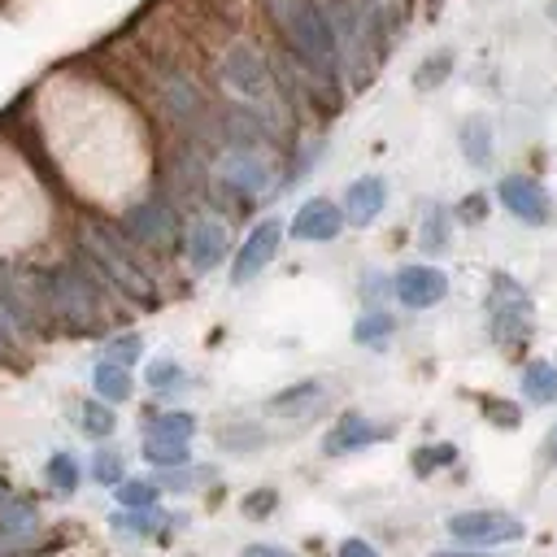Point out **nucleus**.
<instances>
[{
    "instance_id": "obj_1",
    "label": "nucleus",
    "mask_w": 557,
    "mask_h": 557,
    "mask_svg": "<svg viewBox=\"0 0 557 557\" xmlns=\"http://www.w3.org/2000/svg\"><path fill=\"white\" fill-rule=\"evenodd\" d=\"M261 13L313 83H322V87L339 83L335 30H331V17H326L322 0H261Z\"/></svg>"
},
{
    "instance_id": "obj_2",
    "label": "nucleus",
    "mask_w": 557,
    "mask_h": 557,
    "mask_svg": "<svg viewBox=\"0 0 557 557\" xmlns=\"http://www.w3.org/2000/svg\"><path fill=\"white\" fill-rule=\"evenodd\" d=\"M218 83L226 87V96L235 100V109H248L270 135H278L283 126V113H287V100H283V87L274 78V65L270 57L252 44V39H235L222 61H218Z\"/></svg>"
},
{
    "instance_id": "obj_3",
    "label": "nucleus",
    "mask_w": 557,
    "mask_h": 557,
    "mask_svg": "<svg viewBox=\"0 0 557 557\" xmlns=\"http://www.w3.org/2000/svg\"><path fill=\"white\" fill-rule=\"evenodd\" d=\"M35 292L44 322H57L65 331H91L104 313V283L87 270V261H57L35 270Z\"/></svg>"
},
{
    "instance_id": "obj_4",
    "label": "nucleus",
    "mask_w": 557,
    "mask_h": 557,
    "mask_svg": "<svg viewBox=\"0 0 557 557\" xmlns=\"http://www.w3.org/2000/svg\"><path fill=\"white\" fill-rule=\"evenodd\" d=\"M78 261H87V270H91L109 292H117V296H126V300H139V305H152L157 283H152V274H148L139 248H135L122 231H113V226H104V222H87V226L78 231Z\"/></svg>"
},
{
    "instance_id": "obj_5",
    "label": "nucleus",
    "mask_w": 557,
    "mask_h": 557,
    "mask_svg": "<svg viewBox=\"0 0 557 557\" xmlns=\"http://www.w3.org/2000/svg\"><path fill=\"white\" fill-rule=\"evenodd\" d=\"M178 209L165 196H144L122 213V235L139 248V252H165L178 239Z\"/></svg>"
},
{
    "instance_id": "obj_6",
    "label": "nucleus",
    "mask_w": 557,
    "mask_h": 557,
    "mask_svg": "<svg viewBox=\"0 0 557 557\" xmlns=\"http://www.w3.org/2000/svg\"><path fill=\"white\" fill-rule=\"evenodd\" d=\"M218 187H226L239 200H265L274 191V165L261 148H226L218 157Z\"/></svg>"
},
{
    "instance_id": "obj_7",
    "label": "nucleus",
    "mask_w": 557,
    "mask_h": 557,
    "mask_svg": "<svg viewBox=\"0 0 557 557\" xmlns=\"http://www.w3.org/2000/svg\"><path fill=\"white\" fill-rule=\"evenodd\" d=\"M487 322H492V335L500 344H518L531 335V322H535V309H531V296L522 292V283H513L509 274H492V292H487Z\"/></svg>"
},
{
    "instance_id": "obj_8",
    "label": "nucleus",
    "mask_w": 557,
    "mask_h": 557,
    "mask_svg": "<svg viewBox=\"0 0 557 557\" xmlns=\"http://www.w3.org/2000/svg\"><path fill=\"white\" fill-rule=\"evenodd\" d=\"M448 535L470 544V548H492V544H513L527 535V527L505 513V509H466V513H448Z\"/></svg>"
},
{
    "instance_id": "obj_9",
    "label": "nucleus",
    "mask_w": 557,
    "mask_h": 557,
    "mask_svg": "<svg viewBox=\"0 0 557 557\" xmlns=\"http://www.w3.org/2000/svg\"><path fill=\"white\" fill-rule=\"evenodd\" d=\"M183 252H187V265H191L196 274L218 270V265L226 261V252H231V231H226V222H222L218 213L191 218V222H187V235H183Z\"/></svg>"
},
{
    "instance_id": "obj_10",
    "label": "nucleus",
    "mask_w": 557,
    "mask_h": 557,
    "mask_svg": "<svg viewBox=\"0 0 557 557\" xmlns=\"http://www.w3.org/2000/svg\"><path fill=\"white\" fill-rule=\"evenodd\" d=\"M283 231H287V226H283L278 218H261V222L244 235V244H239V252H235V261H231V283H235V287L252 283V278L278 257Z\"/></svg>"
},
{
    "instance_id": "obj_11",
    "label": "nucleus",
    "mask_w": 557,
    "mask_h": 557,
    "mask_svg": "<svg viewBox=\"0 0 557 557\" xmlns=\"http://www.w3.org/2000/svg\"><path fill=\"white\" fill-rule=\"evenodd\" d=\"M392 296L405 305V309H435L444 296H448V274L440 265H426V261H413V265H400L392 274Z\"/></svg>"
},
{
    "instance_id": "obj_12",
    "label": "nucleus",
    "mask_w": 557,
    "mask_h": 557,
    "mask_svg": "<svg viewBox=\"0 0 557 557\" xmlns=\"http://www.w3.org/2000/svg\"><path fill=\"white\" fill-rule=\"evenodd\" d=\"M152 87H157V100H161V109L178 122V126H196L200 117H205V91L178 70V65H165V70H157V78H152Z\"/></svg>"
},
{
    "instance_id": "obj_13",
    "label": "nucleus",
    "mask_w": 557,
    "mask_h": 557,
    "mask_svg": "<svg viewBox=\"0 0 557 557\" xmlns=\"http://www.w3.org/2000/svg\"><path fill=\"white\" fill-rule=\"evenodd\" d=\"M339 231H344V209L326 196H309L287 222V235L300 244H331L339 239Z\"/></svg>"
},
{
    "instance_id": "obj_14",
    "label": "nucleus",
    "mask_w": 557,
    "mask_h": 557,
    "mask_svg": "<svg viewBox=\"0 0 557 557\" xmlns=\"http://www.w3.org/2000/svg\"><path fill=\"white\" fill-rule=\"evenodd\" d=\"M387 435H392L387 422H374V418L348 409V413H339V422L322 435V453H326V457H348V453H361V448H370V444H379V440H387Z\"/></svg>"
},
{
    "instance_id": "obj_15",
    "label": "nucleus",
    "mask_w": 557,
    "mask_h": 557,
    "mask_svg": "<svg viewBox=\"0 0 557 557\" xmlns=\"http://www.w3.org/2000/svg\"><path fill=\"white\" fill-rule=\"evenodd\" d=\"M496 196H500V205H505L518 222H527V226H544V222L553 218L548 191H544L535 178H527V174H505V178L496 183Z\"/></svg>"
},
{
    "instance_id": "obj_16",
    "label": "nucleus",
    "mask_w": 557,
    "mask_h": 557,
    "mask_svg": "<svg viewBox=\"0 0 557 557\" xmlns=\"http://www.w3.org/2000/svg\"><path fill=\"white\" fill-rule=\"evenodd\" d=\"M383 205H387V178H379V174H361V178H352L348 187H344V222H352V226H370L379 213H383Z\"/></svg>"
},
{
    "instance_id": "obj_17",
    "label": "nucleus",
    "mask_w": 557,
    "mask_h": 557,
    "mask_svg": "<svg viewBox=\"0 0 557 557\" xmlns=\"http://www.w3.org/2000/svg\"><path fill=\"white\" fill-rule=\"evenodd\" d=\"M326 405V383H318V379H300V383H292V387H283V392H274L270 400H265V409L270 413H278V418H313L318 409Z\"/></svg>"
},
{
    "instance_id": "obj_18",
    "label": "nucleus",
    "mask_w": 557,
    "mask_h": 557,
    "mask_svg": "<svg viewBox=\"0 0 557 557\" xmlns=\"http://www.w3.org/2000/svg\"><path fill=\"white\" fill-rule=\"evenodd\" d=\"M457 144H461V157L474 165V170H487L492 165V122L483 113H470L461 126H457Z\"/></svg>"
},
{
    "instance_id": "obj_19",
    "label": "nucleus",
    "mask_w": 557,
    "mask_h": 557,
    "mask_svg": "<svg viewBox=\"0 0 557 557\" xmlns=\"http://www.w3.org/2000/svg\"><path fill=\"white\" fill-rule=\"evenodd\" d=\"M91 392H96V400H104V405H122V400H131V392H135V379H131V370L126 366H117V361H96V370H91Z\"/></svg>"
},
{
    "instance_id": "obj_20",
    "label": "nucleus",
    "mask_w": 557,
    "mask_h": 557,
    "mask_svg": "<svg viewBox=\"0 0 557 557\" xmlns=\"http://www.w3.org/2000/svg\"><path fill=\"white\" fill-rule=\"evenodd\" d=\"M392 335H396V318L387 309H366L352 322V344H361V348H387Z\"/></svg>"
},
{
    "instance_id": "obj_21",
    "label": "nucleus",
    "mask_w": 557,
    "mask_h": 557,
    "mask_svg": "<svg viewBox=\"0 0 557 557\" xmlns=\"http://www.w3.org/2000/svg\"><path fill=\"white\" fill-rule=\"evenodd\" d=\"M522 396L531 405H553L557 400V366L553 361H527L522 366Z\"/></svg>"
},
{
    "instance_id": "obj_22",
    "label": "nucleus",
    "mask_w": 557,
    "mask_h": 557,
    "mask_svg": "<svg viewBox=\"0 0 557 557\" xmlns=\"http://www.w3.org/2000/svg\"><path fill=\"white\" fill-rule=\"evenodd\" d=\"M144 435H152V440H183V444H191V435H196V413H187V409L152 413V418L144 422Z\"/></svg>"
},
{
    "instance_id": "obj_23",
    "label": "nucleus",
    "mask_w": 557,
    "mask_h": 557,
    "mask_svg": "<svg viewBox=\"0 0 557 557\" xmlns=\"http://www.w3.org/2000/svg\"><path fill=\"white\" fill-rule=\"evenodd\" d=\"M44 479H48L52 492L70 496V492H78V483H83V466H78L74 453H52V457L44 461Z\"/></svg>"
},
{
    "instance_id": "obj_24",
    "label": "nucleus",
    "mask_w": 557,
    "mask_h": 557,
    "mask_svg": "<svg viewBox=\"0 0 557 557\" xmlns=\"http://www.w3.org/2000/svg\"><path fill=\"white\" fill-rule=\"evenodd\" d=\"M144 461H148V466H157V470L187 466V461H191V444H183V440H152V435H144Z\"/></svg>"
},
{
    "instance_id": "obj_25",
    "label": "nucleus",
    "mask_w": 557,
    "mask_h": 557,
    "mask_svg": "<svg viewBox=\"0 0 557 557\" xmlns=\"http://www.w3.org/2000/svg\"><path fill=\"white\" fill-rule=\"evenodd\" d=\"M78 426H83V435H91V440H104V435H113V426H117V418H113V405H104V400H83L78 405Z\"/></svg>"
},
{
    "instance_id": "obj_26",
    "label": "nucleus",
    "mask_w": 557,
    "mask_h": 557,
    "mask_svg": "<svg viewBox=\"0 0 557 557\" xmlns=\"http://www.w3.org/2000/svg\"><path fill=\"white\" fill-rule=\"evenodd\" d=\"M157 496H161V487L152 479H122L113 487V500L122 509H157Z\"/></svg>"
},
{
    "instance_id": "obj_27",
    "label": "nucleus",
    "mask_w": 557,
    "mask_h": 557,
    "mask_svg": "<svg viewBox=\"0 0 557 557\" xmlns=\"http://www.w3.org/2000/svg\"><path fill=\"white\" fill-rule=\"evenodd\" d=\"M448 74H453V48H440V52H431V57L413 70V87H418V91H435Z\"/></svg>"
},
{
    "instance_id": "obj_28",
    "label": "nucleus",
    "mask_w": 557,
    "mask_h": 557,
    "mask_svg": "<svg viewBox=\"0 0 557 557\" xmlns=\"http://www.w3.org/2000/svg\"><path fill=\"white\" fill-rule=\"evenodd\" d=\"M218 444H222L226 453H252V448L265 444V431H261L257 422H231V426L218 431Z\"/></svg>"
},
{
    "instance_id": "obj_29",
    "label": "nucleus",
    "mask_w": 557,
    "mask_h": 557,
    "mask_svg": "<svg viewBox=\"0 0 557 557\" xmlns=\"http://www.w3.org/2000/svg\"><path fill=\"white\" fill-rule=\"evenodd\" d=\"M183 366L174 361V357H152L148 361V370H144V383L152 387V392H174V387H183Z\"/></svg>"
},
{
    "instance_id": "obj_30",
    "label": "nucleus",
    "mask_w": 557,
    "mask_h": 557,
    "mask_svg": "<svg viewBox=\"0 0 557 557\" xmlns=\"http://www.w3.org/2000/svg\"><path fill=\"white\" fill-rule=\"evenodd\" d=\"M91 479H96L100 487H117V483L126 479L122 453H117V448H96V453H91Z\"/></svg>"
},
{
    "instance_id": "obj_31",
    "label": "nucleus",
    "mask_w": 557,
    "mask_h": 557,
    "mask_svg": "<svg viewBox=\"0 0 557 557\" xmlns=\"http://www.w3.org/2000/svg\"><path fill=\"white\" fill-rule=\"evenodd\" d=\"M100 357H104V361H117V366H126V370H131V366H135V361L144 357V339H139L135 331L109 335V339H104V352H100Z\"/></svg>"
},
{
    "instance_id": "obj_32",
    "label": "nucleus",
    "mask_w": 557,
    "mask_h": 557,
    "mask_svg": "<svg viewBox=\"0 0 557 557\" xmlns=\"http://www.w3.org/2000/svg\"><path fill=\"white\" fill-rule=\"evenodd\" d=\"M448 222H453V218H448L444 205H431V209H426V218H422V235H418L426 252H440V248L448 244Z\"/></svg>"
},
{
    "instance_id": "obj_33",
    "label": "nucleus",
    "mask_w": 557,
    "mask_h": 557,
    "mask_svg": "<svg viewBox=\"0 0 557 557\" xmlns=\"http://www.w3.org/2000/svg\"><path fill=\"white\" fill-rule=\"evenodd\" d=\"M457 461V448L453 444H426V448H418L413 453V474H435L440 466H453Z\"/></svg>"
},
{
    "instance_id": "obj_34",
    "label": "nucleus",
    "mask_w": 557,
    "mask_h": 557,
    "mask_svg": "<svg viewBox=\"0 0 557 557\" xmlns=\"http://www.w3.org/2000/svg\"><path fill=\"white\" fill-rule=\"evenodd\" d=\"M205 479H209V470H191V461H187V466L161 470L152 483H157V487H165V492H191V487H200Z\"/></svg>"
},
{
    "instance_id": "obj_35",
    "label": "nucleus",
    "mask_w": 557,
    "mask_h": 557,
    "mask_svg": "<svg viewBox=\"0 0 557 557\" xmlns=\"http://www.w3.org/2000/svg\"><path fill=\"white\" fill-rule=\"evenodd\" d=\"M274 505H278V492H270V487L244 496V513L248 518H265V513H274Z\"/></svg>"
},
{
    "instance_id": "obj_36",
    "label": "nucleus",
    "mask_w": 557,
    "mask_h": 557,
    "mask_svg": "<svg viewBox=\"0 0 557 557\" xmlns=\"http://www.w3.org/2000/svg\"><path fill=\"white\" fill-rule=\"evenodd\" d=\"M383 292H392V278H383V274L370 270V274L361 278V296L370 300V309H379V296H383Z\"/></svg>"
},
{
    "instance_id": "obj_37",
    "label": "nucleus",
    "mask_w": 557,
    "mask_h": 557,
    "mask_svg": "<svg viewBox=\"0 0 557 557\" xmlns=\"http://www.w3.org/2000/svg\"><path fill=\"white\" fill-rule=\"evenodd\" d=\"M339 557H379V548H374L370 540H357V535H348V540L339 544Z\"/></svg>"
},
{
    "instance_id": "obj_38",
    "label": "nucleus",
    "mask_w": 557,
    "mask_h": 557,
    "mask_svg": "<svg viewBox=\"0 0 557 557\" xmlns=\"http://www.w3.org/2000/svg\"><path fill=\"white\" fill-rule=\"evenodd\" d=\"M239 557H296V553H287V548H278V544H248Z\"/></svg>"
},
{
    "instance_id": "obj_39",
    "label": "nucleus",
    "mask_w": 557,
    "mask_h": 557,
    "mask_svg": "<svg viewBox=\"0 0 557 557\" xmlns=\"http://www.w3.org/2000/svg\"><path fill=\"white\" fill-rule=\"evenodd\" d=\"M540 457H544L548 466H557V422L548 426V435H544V444H540Z\"/></svg>"
},
{
    "instance_id": "obj_40",
    "label": "nucleus",
    "mask_w": 557,
    "mask_h": 557,
    "mask_svg": "<svg viewBox=\"0 0 557 557\" xmlns=\"http://www.w3.org/2000/svg\"><path fill=\"white\" fill-rule=\"evenodd\" d=\"M483 409H487V413H492V418H500V422H505V426H513V422H518V413H513V409H505V400H487V405H483Z\"/></svg>"
},
{
    "instance_id": "obj_41",
    "label": "nucleus",
    "mask_w": 557,
    "mask_h": 557,
    "mask_svg": "<svg viewBox=\"0 0 557 557\" xmlns=\"http://www.w3.org/2000/svg\"><path fill=\"white\" fill-rule=\"evenodd\" d=\"M457 213H461L466 222H479V213H483V196H470V200H466Z\"/></svg>"
},
{
    "instance_id": "obj_42",
    "label": "nucleus",
    "mask_w": 557,
    "mask_h": 557,
    "mask_svg": "<svg viewBox=\"0 0 557 557\" xmlns=\"http://www.w3.org/2000/svg\"><path fill=\"white\" fill-rule=\"evenodd\" d=\"M431 557H487V553H461V548H444V553H431Z\"/></svg>"
}]
</instances>
